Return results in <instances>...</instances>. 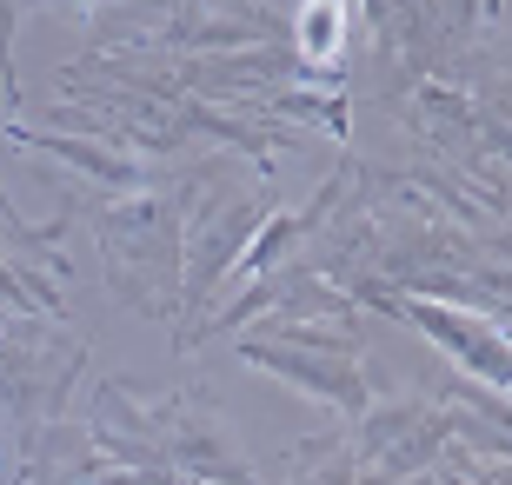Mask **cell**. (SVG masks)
<instances>
[{
    "mask_svg": "<svg viewBox=\"0 0 512 485\" xmlns=\"http://www.w3.org/2000/svg\"><path fill=\"white\" fill-rule=\"evenodd\" d=\"M346 34V0H306V54L333 60Z\"/></svg>",
    "mask_w": 512,
    "mask_h": 485,
    "instance_id": "obj_1",
    "label": "cell"
}]
</instances>
